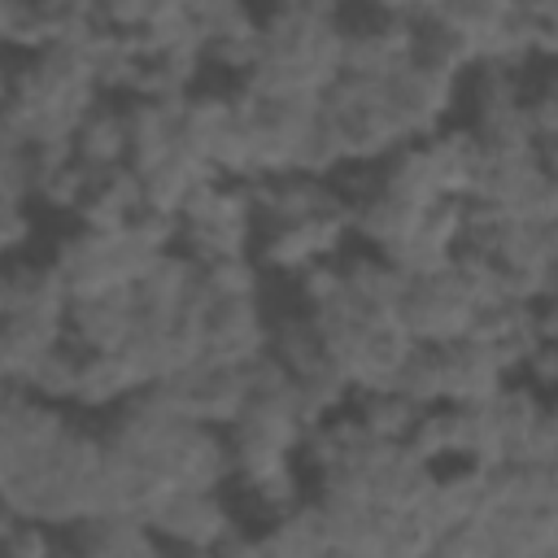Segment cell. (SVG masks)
<instances>
[{
	"instance_id": "cell-1",
	"label": "cell",
	"mask_w": 558,
	"mask_h": 558,
	"mask_svg": "<svg viewBox=\"0 0 558 558\" xmlns=\"http://www.w3.org/2000/svg\"><path fill=\"white\" fill-rule=\"evenodd\" d=\"M397 318L405 327V336L414 344H449V340H462L475 323V305L458 292L449 266L436 270V275H418L405 283L401 301H397Z\"/></svg>"
},
{
	"instance_id": "cell-2",
	"label": "cell",
	"mask_w": 558,
	"mask_h": 558,
	"mask_svg": "<svg viewBox=\"0 0 558 558\" xmlns=\"http://www.w3.org/2000/svg\"><path fill=\"white\" fill-rule=\"evenodd\" d=\"M144 519L166 549H187V554H209L214 541L235 523L218 493H192V488H170L144 510Z\"/></svg>"
},
{
	"instance_id": "cell-3",
	"label": "cell",
	"mask_w": 558,
	"mask_h": 558,
	"mask_svg": "<svg viewBox=\"0 0 558 558\" xmlns=\"http://www.w3.org/2000/svg\"><path fill=\"white\" fill-rule=\"evenodd\" d=\"M270 344V323L257 296L214 301L201 323V362L209 366H248Z\"/></svg>"
},
{
	"instance_id": "cell-4",
	"label": "cell",
	"mask_w": 558,
	"mask_h": 558,
	"mask_svg": "<svg viewBox=\"0 0 558 558\" xmlns=\"http://www.w3.org/2000/svg\"><path fill=\"white\" fill-rule=\"evenodd\" d=\"M384 92H388V105L401 118L405 135L410 140H427V135L440 131L445 113L453 109L458 78L453 74H440V70H432V65H423V61L410 57L401 70H392L384 78Z\"/></svg>"
},
{
	"instance_id": "cell-5",
	"label": "cell",
	"mask_w": 558,
	"mask_h": 558,
	"mask_svg": "<svg viewBox=\"0 0 558 558\" xmlns=\"http://www.w3.org/2000/svg\"><path fill=\"white\" fill-rule=\"evenodd\" d=\"M410 57H414V17L375 13L371 22L344 31L340 74H353V78H388Z\"/></svg>"
},
{
	"instance_id": "cell-6",
	"label": "cell",
	"mask_w": 558,
	"mask_h": 558,
	"mask_svg": "<svg viewBox=\"0 0 558 558\" xmlns=\"http://www.w3.org/2000/svg\"><path fill=\"white\" fill-rule=\"evenodd\" d=\"M135 331V305L131 288L100 292V296H78L65 310V340L78 353H118Z\"/></svg>"
},
{
	"instance_id": "cell-7",
	"label": "cell",
	"mask_w": 558,
	"mask_h": 558,
	"mask_svg": "<svg viewBox=\"0 0 558 558\" xmlns=\"http://www.w3.org/2000/svg\"><path fill=\"white\" fill-rule=\"evenodd\" d=\"M506 379L510 375L497 366L488 344H480L471 336L440 344V401H449V405L493 401Z\"/></svg>"
},
{
	"instance_id": "cell-8",
	"label": "cell",
	"mask_w": 558,
	"mask_h": 558,
	"mask_svg": "<svg viewBox=\"0 0 558 558\" xmlns=\"http://www.w3.org/2000/svg\"><path fill=\"white\" fill-rule=\"evenodd\" d=\"M70 549L92 558H148V554H161L166 545L148 527L144 510H113V514L78 519L70 527Z\"/></svg>"
},
{
	"instance_id": "cell-9",
	"label": "cell",
	"mask_w": 558,
	"mask_h": 558,
	"mask_svg": "<svg viewBox=\"0 0 558 558\" xmlns=\"http://www.w3.org/2000/svg\"><path fill=\"white\" fill-rule=\"evenodd\" d=\"M144 209V179L131 166H118L109 174L96 179V187L83 196V205L74 209L83 231H100V235H118L131 227V218Z\"/></svg>"
},
{
	"instance_id": "cell-10",
	"label": "cell",
	"mask_w": 558,
	"mask_h": 558,
	"mask_svg": "<svg viewBox=\"0 0 558 558\" xmlns=\"http://www.w3.org/2000/svg\"><path fill=\"white\" fill-rule=\"evenodd\" d=\"M371 501L379 510H397V514H410L427 501L432 484H436V466L432 462H418L414 453H405L401 445H392L371 471Z\"/></svg>"
},
{
	"instance_id": "cell-11",
	"label": "cell",
	"mask_w": 558,
	"mask_h": 558,
	"mask_svg": "<svg viewBox=\"0 0 558 558\" xmlns=\"http://www.w3.org/2000/svg\"><path fill=\"white\" fill-rule=\"evenodd\" d=\"M65 427H70L65 410H61V405H52V401L31 397L26 388H17V392L9 397V405L0 410V432L17 445L22 466H26V462H35V458H44V453L65 436Z\"/></svg>"
},
{
	"instance_id": "cell-12",
	"label": "cell",
	"mask_w": 558,
	"mask_h": 558,
	"mask_svg": "<svg viewBox=\"0 0 558 558\" xmlns=\"http://www.w3.org/2000/svg\"><path fill=\"white\" fill-rule=\"evenodd\" d=\"M423 153H427V166H432V179H436V192L440 196H453V201H466L471 196V183L480 174V161H484V148L475 140L471 126H453V131H436L423 140Z\"/></svg>"
},
{
	"instance_id": "cell-13",
	"label": "cell",
	"mask_w": 558,
	"mask_h": 558,
	"mask_svg": "<svg viewBox=\"0 0 558 558\" xmlns=\"http://www.w3.org/2000/svg\"><path fill=\"white\" fill-rule=\"evenodd\" d=\"M262 558H327V514L318 501H296L288 514L270 519L257 536Z\"/></svg>"
},
{
	"instance_id": "cell-14",
	"label": "cell",
	"mask_w": 558,
	"mask_h": 558,
	"mask_svg": "<svg viewBox=\"0 0 558 558\" xmlns=\"http://www.w3.org/2000/svg\"><path fill=\"white\" fill-rule=\"evenodd\" d=\"M349 205H353V235L366 240V244H375L379 253H388L392 244H401L418 227V214H423V209L397 201L384 187L371 192V196H362V201H349Z\"/></svg>"
},
{
	"instance_id": "cell-15",
	"label": "cell",
	"mask_w": 558,
	"mask_h": 558,
	"mask_svg": "<svg viewBox=\"0 0 558 558\" xmlns=\"http://www.w3.org/2000/svg\"><path fill=\"white\" fill-rule=\"evenodd\" d=\"M135 388H140V379H135V371L126 366L122 353H83L74 405H83V410H118Z\"/></svg>"
},
{
	"instance_id": "cell-16",
	"label": "cell",
	"mask_w": 558,
	"mask_h": 558,
	"mask_svg": "<svg viewBox=\"0 0 558 558\" xmlns=\"http://www.w3.org/2000/svg\"><path fill=\"white\" fill-rule=\"evenodd\" d=\"M74 157L83 166H92L96 174H109L118 166H126V118L113 105H96L74 135Z\"/></svg>"
},
{
	"instance_id": "cell-17",
	"label": "cell",
	"mask_w": 558,
	"mask_h": 558,
	"mask_svg": "<svg viewBox=\"0 0 558 558\" xmlns=\"http://www.w3.org/2000/svg\"><path fill=\"white\" fill-rule=\"evenodd\" d=\"M96 179L100 174L92 166H83L74 153H65V157H35V196L31 201H39L48 209H61V214H74L83 205V196L96 187Z\"/></svg>"
},
{
	"instance_id": "cell-18",
	"label": "cell",
	"mask_w": 558,
	"mask_h": 558,
	"mask_svg": "<svg viewBox=\"0 0 558 558\" xmlns=\"http://www.w3.org/2000/svg\"><path fill=\"white\" fill-rule=\"evenodd\" d=\"M9 283H13V314L65 318L70 292H65V279H61V270L52 262H44V266L17 262V266H9Z\"/></svg>"
},
{
	"instance_id": "cell-19",
	"label": "cell",
	"mask_w": 558,
	"mask_h": 558,
	"mask_svg": "<svg viewBox=\"0 0 558 558\" xmlns=\"http://www.w3.org/2000/svg\"><path fill=\"white\" fill-rule=\"evenodd\" d=\"M78 362H83V353H78L70 340H61L57 349L39 353V357H35V362L22 371L17 388H26L31 397L52 401V405H74V388H78Z\"/></svg>"
},
{
	"instance_id": "cell-20",
	"label": "cell",
	"mask_w": 558,
	"mask_h": 558,
	"mask_svg": "<svg viewBox=\"0 0 558 558\" xmlns=\"http://www.w3.org/2000/svg\"><path fill=\"white\" fill-rule=\"evenodd\" d=\"M414 61H423V65H432V70H440V74L462 78L466 70L480 65V52H475V44H471L466 35L449 31L445 22L418 17V22H414Z\"/></svg>"
},
{
	"instance_id": "cell-21",
	"label": "cell",
	"mask_w": 558,
	"mask_h": 558,
	"mask_svg": "<svg viewBox=\"0 0 558 558\" xmlns=\"http://www.w3.org/2000/svg\"><path fill=\"white\" fill-rule=\"evenodd\" d=\"M357 401V423L375 436V440H388V445H401L414 427V418L423 414V405H414L410 397H401L397 388H379V392H362L353 397Z\"/></svg>"
},
{
	"instance_id": "cell-22",
	"label": "cell",
	"mask_w": 558,
	"mask_h": 558,
	"mask_svg": "<svg viewBox=\"0 0 558 558\" xmlns=\"http://www.w3.org/2000/svg\"><path fill=\"white\" fill-rule=\"evenodd\" d=\"M344 140L336 131V122L327 113H318L301 135H296V153H292V174H310V179H331L344 166Z\"/></svg>"
},
{
	"instance_id": "cell-23",
	"label": "cell",
	"mask_w": 558,
	"mask_h": 558,
	"mask_svg": "<svg viewBox=\"0 0 558 558\" xmlns=\"http://www.w3.org/2000/svg\"><path fill=\"white\" fill-rule=\"evenodd\" d=\"M266 353H270L279 366H288L292 375H301V371H310L314 362H323L327 353H323V336H318L310 310L270 323V344H266Z\"/></svg>"
},
{
	"instance_id": "cell-24",
	"label": "cell",
	"mask_w": 558,
	"mask_h": 558,
	"mask_svg": "<svg viewBox=\"0 0 558 558\" xmlns=\"http://www.w3.org/2000/svg\"><path fill=\"white\" fill-rule=\"evenodd\" d=\"M506 13H514V0H436L427 17H436L449 31L466 35L475 44V52H480L484 39L506 22Z\"/></svg>"
},
{
	"instance_id": "cell-25",
	"label": "cell",
	"mask_w": 558,
	"mask_h": 558,
	"mask_svg": "<svg viewBox=\"0 0 558 558\" xmlns=\"http://www.w3.org/2000/svg\"><path fill=\"white\" fill-rule=\"evenodd\" d=\"M405 453H414L418 462H440V458H453V405L449 401H436V405H423V414L414 418L410 436L401 440Z\"/></svg>"
},
{
	"instance_id": "cell-26",
	"label": "cell",
	"mask_w": 558,
	"mask_h": 558,
	"mask_svg": "<svg viewBox=\"0 0 558 558\" xmlns=\"http://www.w3.org/2000/svg\"><path fill=\"white\" fill-rule=\"evenodd\" d=\"M392 388L401 397H410L414 405H436L440 401V349L436 344H410V353L401 357Z\"/></svg>"
},
{
	"instance_id": "cell-27",
	"label": "cell",
	"mask_w": 558,
	"mask_h": 558,
	"mask_svg": "<svg viewBox=\"0 0 558 558\" xmlns=\"http://www.w3.org/2000/svg\"><path fill=\"white\" fill-rule=\"evenodd\" d=\"M248 240H253V227H179V244L196 266L240 257L248 253Z\"/></svg>"
},
{
	"instance_id": "cell-28",
	"label": "cell",
	"mask_w": 558,
	"mask_h": 558,
	"mask_svg": "<svg viewBox=\"0 0 558 558\" xmlns=\"http://www.w3.org/2000/svg\"><path fill=\"white\" fill-rule=\"evenodd\" d=\"M314 475H318L314 501H318L323 510H371V506H375V501H371V480H366V471L336 462V466L314 471Z\"/></svg>"
},
{
	"instance_id": "cell-29",
	"label": "cell",
	"mask_w": 558,
	"mask_h": 558,
	"mask_svg": "<svg viewBox=\"0 0 558 558\" xmlns=\"http://www.w3.org/2000/svg\"><path fill=\"white\" fill-rule=\"evenodd\" d=\"M187 13H192V22H196V31H201L205 44L227 39V35L257 31V17H253V9L244 0H192Z\"/></svg>"
},
{
	"instance_id": "cell-30",
	"label": "cell",
	"mask_w": 558,
	"mask_h": 558,
	"mask_svg": "<svg viewBox=\"0 0 558 558\" xmlns=\"http://www.w3.org/2000/svg\"><path fill=\"white\" fill-rule=\"evenodd\" d=\"M201 279H205V288H209V296H214V301H231V296H262V266H257L248 253L201 266Z\"/></svg>"
},
{
	"instance_id": "cell-31",
	"label": "cell",
	"mask_w": 558,
	"mask_h": 558,
	"mask_svg": "<svg viewBox=\"0 0 558 558\" xmlns=\"http://www.w3.org/2000/svg\"><path fill=\"white\" fill-rule=\"evenodd\" d=\"M248 488V497H253V506L266 514V519H279V514H288L296 501H305L301 497V475H296V466L288 462V466H279V471H266V475H257L253 484H244Z\"/></svg>"
},
{
	"instance_id": "cell-32",
	"label": "cell",
	"mask_w": 558,
	"mask_h": 558,
	"mask_svg": "<svg viewBox=\"0 0 558 558\" xmlns=\"http://www.w3.org/2000/svg\"><path fill=\"white\" fill-rule=\"evenodd\" d=\"M266 57L262 48V31H248V35H227V39H214L205 44V65H218V70H231V74H248L257 61Z\"/></svg>"
},
{
	"instance_id": "cell-33",
	"label": "cell",
	"mask_w": 558,
	"mask_h": 558,
	"mask_svg": "<svg viewBox=\"0 0 558 558\" xmlns=\"http://www.w3.org/2000/svg\"><path fill=\"white\" fill-rule=\"evenodd\" d=\"M510 462H527V466H558V414L554 405L532 423V432L519 440Z\"/></svg>"
},
{
	"instance_id": "cell-34",
	"label": "cell",
	"mask_w": 558,
	"mask_h": 558,
	"mask_svg": "<svg viewBox=\"0 0 558 558\" xmlns=\"http://www.w3.org/2000/svg\"><path fill=\"white\" fill-rule=\"evenodd\" d=\"M340 283H344V275H340V262H336V257H318V262H310L305 270H296V292H301L305 310L327 305V301L340 292Z\"/></svg>"
},
{
	"instance_id": "cell-35",
	"label": "cell",
	"mask_w": 558,
	"mask_h": 558,
	"mask_svg": "<svg viewBox=\"0 0 558 558\" xmlns=\"http://www.w3.org/2000/svg\"><path fill=\"white\" fill-rule=\"evenodd\" d=\"M57 549H61V541L52 536V527H48V523L17 519L0 554H13V558H48V554H57Z\"/></svg>"
},
{
	"instance_id": "cell-36",
	"label": "cell",
	"mask_w": 558,
	"mask_h": 558,
	"mask_svg": "<svg viewBox=\"0 0 558 558\" xmlns=\"http://www.w3.org/2000/svg\"><path fill=\"white\" fill-rule=\"evenodd\" d=\"M519 375H523L536 392H554V384H558V340H536L532 353L523 357Z\"/></svg>"
},
{
	"instance_id": "cell-37",
	"label": "cell",
	"mask_w": 558,
	"mask_h": 558,
	"mask_svg": "<svg viewBox=\"0 0 558 558\" xmlns=\"http://www.w3.org/2000/svg\"><path fill=\"white\" fill-rule=\"evenodd\" d=\"M523 105H527L532 135H536V140H554V135H558V92H554V83H545L541 92L523 96Z\"/></svg>"
},
{
	"instance_id": "cell-38",
	"label": "cell",
	"mask_w": 558,
	"mask_h": 558,
	"mask_svg": "<svg viewBox=\"0 0 558 558\" xmlns=\"http://www.w3.org/2000/svg\"><path fill=\"white\" fill-rule=\"evenodd\" d=\"M31 235H35L31 209H26V205H22V209H4V214H0V262L17 257V253L31 244Z\"/></svg>"
},
{
	"instance_id": "cell-39",
	"label": "cell",
	"mask_w": 558,
	"mask_h": 558,
	"mask_svg": "<svg viewBox=\"0 0 558 558\" xmlns=\"http://www.w3.org/2000/svg\"><path fill=\"white\" fill-rule=\"evenodd\" d=\"M26 9H31V0H0V48H9V35Z\"/></svg>"
},
{
	"instance_id": "cell-40",
	"label": "cell",
	"mask_w": 558,
	"mask_h": 558,
	"mask_svg": "<svg viewBox=\"0 0 558 558\" xmlns=\"http://www.w3.org/2000/svg\"><path fill=\"white\" fill-rule=\"evenodd\" d=\"M514 9L532 22H558V0H514Z\"/></svg>"
},
{
	"instance_id": "cell-41",
	"label": "cell",
	"mask_w": 558,
	"mask_h": 558,
	"mask_svg": "<svg viewBox=\"0 0 558 558\" xmlns=\"http://www.w3.org/2000/svg\"><path fill=\"white\" fill-rule=\"evenodd\" d=\"M17 466H22V453H17V445L0 432V488H4L9 475H17Z\"/></svg>"
},
{
	"instance_id": "cell-42",
	"label": "cell",
	"mask_w": 558,
	"mask_h": 558,
	"mask_svg": "<svg viewBox=\"0 0 558 558\" xmlns=\"http://www.w3.org/2000/svg\"><path fill=\"white\" fill-rule=\"evenodd\" d=\"M13 314V283H9V266H0V323Z\"/></svg>"
},
{
	"instance_id": "cell-43",
	"label": "cell",
	"mask_w": 558,
	"mask_h": 558,
	"mask_svg": "<svg viewBox=\"0 0 558 558\" xmlns=\"http://www.w3.org/2000/svg\"><path fill=\"white\" fill-rule=\"evenodd\" d=\"M13 523H17V514L0 501V549H4V541H9V532H13Z\"/></svg>"
},
{
	"instance_id": "cell-44",
	"label": "cell",
	"mask_w": 558,
	"mask_h": 558,
	"mask_svg": "<svg viewBox=\"0 0 558 558\" xmlns=\"http://www.w3.org/2000/svg\"><path fill=\"white\" fill-rule=\"evenodd\" d=\"M9 87H13V70L4 65V57H0V105L9 100Z\"/></svg>"
}]
</instances>
